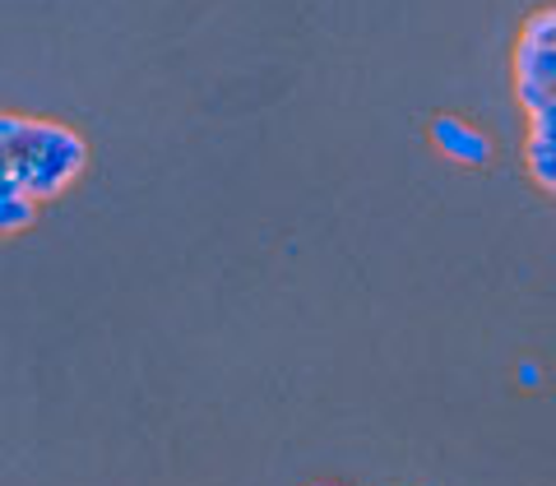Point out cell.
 <instances>
[{
  "instance_id": "1",
  "label": "cell",
  "mask_w": 556,
  "mask_h": 486,
  "mask_svg": "<svg viewBox=\"0 0 556 486\" xmlns=\"http://www.w3.org/2000/svg\"><path fill=\"white\" fill-rule=\"evenodd\" d=\"M89 167V144L65 120L5 112L0 116V186H14L33 200L70 190Z\"/></svg>"
},
{
  "instance_id": "2",
  "label": "cell",
  "mask_w": 556,
  "mask_h": 486,
  "mask_svg": "<svg viewBox=\"0 0 556 486\" xmlns=\"http://www.w3.org/2000/svg\"><path fill=\"white\" fill-rule=\"evenodd\" d=\"M510 69H515V102L529 116V139H525L529 177L556 195V5L525 20Z\"/></svg>"
},
{
  "instance_id": "3",
  "label": "cell",
  "mask_w": 556,
  "mask_h": 486,
  "mask_svg": "<svg viewBox=\"0 0 556 486\" xmlns=\"http://www.w3.org/2000/svg\"><path fill=\"white\" fill-rule=\"evenodd\" d=\"M431 144H437V153H445L450 163H459V167H486L492 163V139H486L473 120H464V116H431Z\"/></svg>"
},
{
  "instance_id": "4",
  "label": "cell",
  "mask_w": 556,
  "mask_h": 486,
  "mask_svg": "<svg viewBox=\"0 0 556 486\" xmlns=\"http://www.w3.org/2000/svg\"><path fill=\"white\" fill-rule=\"evenodd\" d=\"M33 222H38V200L14 186H0V228L14 236V232H28Z\"/></svg>"
},
{
  "instance_id": "5",
  "label": "cell",
  "mask_w": 556,
  "mask_h": 486,
  "mask_svg": "<svg viewBox=\"0 0 556 486\" xmlns=\"http://www.w3.org/2000/svg\"><path fill=\"white\" fill-rule=\"evenodd\" d=\"M519 385L533 389V385H543V371L533 367V361H519Z\"/></svg>"
},
{
  "instance_id": "6",
  "label": "cell",
  "mask_w": 556,
  "mask_h": 486,
  "mask_svg": "<svg viewBox=\"0 0 556 486\" xmlns=\"http://www.w3.org/2000/svg\"><path fill=\"white\" fill-rule=\"evenodd\" d=\"M311 486H339V482H311Z\"/></svg>"
}]
</instances>
